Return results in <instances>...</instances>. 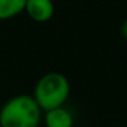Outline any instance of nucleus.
I'll return each mask as SVG.
<instances>
[{
    "label": "nucleus",
    "mask_w": 127,
    "mask_h": 127,
    "mask_svg": "<svg viewBox=\"0 0 127 127\" xmlns=\"http://www.w3.org/2000/svg\"><path fill=\"white\" fill-rule=\"evenodd\" d=\"M42 111L29 94H18L0 109V127H38Z\"/></svg>",
    "instance_id": "nucleus-1"
},
{
    "label": "nucleus",
    "mask_w": 127,
    "mask_h": 127,
    "mask_svg": "<svg viewBox=\"0 0 127 127\" xmlns=\"http://www.w3.org/2000/svg\"><path fill=\"white\" fill-rule=\"evenodd\" d=\"M71 92L70 81L62 72L51 71L44 74L34 86L33 98L41 111H49L63 107Z\"/></svg>",
    "instance_id": "nucleus-2"
},
{
    "label": "nucleus",
    "mask_w": 127,
    "mask_h": 127,
    "mask_svg": "<svg viewBox=\"0 0 127 127\" xmlns=\"http://www.w3.org/2000/svg\"><path fill=\"white\" fill-rule=\"evenodd\" d=\"M23 12H26L34 22L44 23L52 19L55 14V4L52 0H26Z\"/></svg>",
    "instance_id": "nucleus-3"
},
{
    "label": "nucleus",
    "mask_w": 127,
    "mask_h": 127,
    "mask_svg": "<svg viewBox=\"0 0 127 127\" xmlns=\"http://www.w3.org/2000/svg\"><path fill=\"white\" fill-rule=\"evenodd\" d=\"M42 119L47 127H74V115L64 105L45 111Z\"/></svg>",
    "instance_id": "nucleus-4"
},
{
    "label": "nucleus",
    "mask_w": 127,
    "mask_h": 127,
    "mask_svg": "<svg viewBox=\"0 0 127 127\" xmlns=\"http://www.w3.org/2000/svg\"><path fill=\"white\" fill-rule=\"evenodd\" d=\"M26 0H0V21L18 17L25 10Z\"/></svg>",
    "instance_id": "nucleus-5"
},
{
    "label": "nucleus",
    "mask_w": 127,
    "mask_h": 127,
    "mask_svg": "<svg viewBox=\"0 0 127 127\" xmlns=\"http://www.w3.org/2000/svg\"><path fill=\"white\" fill-rule=\"evenodd\" d=\"M120 33H122V37H123V38L127 41V19H124V22L122 23Z\"/></svg>",
    "instance_id": "nucleus-6"
},
{
    "label": "nucleus",
    "mask_w": 127,
    "mask_h": 127,
    "mask_svg": "<svg viewBox=\"0 0 127 127\" xmlns=\"http://www.w3.org/2000/svg\"><path fill=\"white\" fill-rule=\"evenodd\" d=\"M126 3H127V0H126Z\"/></svg>",
    "instance_id": "nucleus-7"
}]
</instances>
